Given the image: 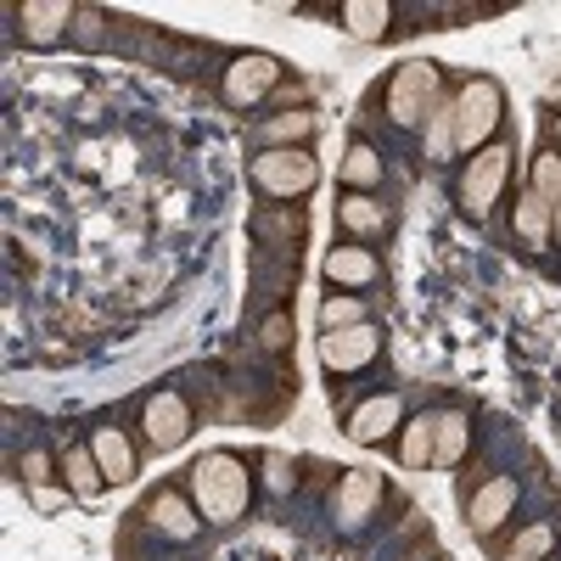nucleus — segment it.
<instances>
[{"label":"nucleus","instance_id":"1","mask_svg":"<svg viewBox=\"0 0 561 561\" xmlns=\"http://www.w3.org/2000/svg\"><path fill=\"white\" fill-rule=\"evenodd\" d=\"M248 500H253V472L237 455H203L192 466V505L203 511V523H237L248 517Z\"/></svg>","mask_w":561,"mask_h":561},{"label":"nucleus","instance_id":"2","mask_svg":"<svg viewBox=\"0 0 561 561\" xmlns=\"http://www.w3.org/2000/svg\"><path fill=\"white\" fill-rule=\"evenodd\" d=\"M500 118H505V90L494 79H466L455 90V147L466 158H478L483 147H494V135H500Z\"/></svg>","mask_w":561,"mask_h":561},{"label":"nucleus","instance_id":"3","mask_svg":"<svg viewBox=\"0 0 561 561\" xmlns=\"http://www.w3.org/2000/svg\"><path fill=\"white\" fill-rule=\"evenodd\" d=\"M314 180H320V163L309 147H264L253 158V185L264 197H280V203H293L304 192H314Z\"/></svg>","mask_w":561,"mask_h":561},{"label":"nucleus","instance_id":"4","mask_svg":"<svg viewBox=\"0 0 561 561\" xmlns=\"http://www.w3.org/2000/svg\"><path fill=\"white\" fill-rule=\"evenodd\" d=\"M438 96H444L438 62H404L388 79V118L393 124H427V113L438 107Z\"/></svg>","mask_w":561,"mask_h":561},{"label":"nucleus","instance_id":"5","mask_svg":"<svg viewBox=\"0 0 561 561\" xmlns=\"http://www.w3.org/2000/svg\"><path fill=\"white\" fill-rule=\"evenodd\" d=\"M511 147H483L478 158H466V169H460V208L472 214V219H489L494 214V203H500V192H505V180H511Z\"/></svg>","mask_w":561,"mask_h":561},{"label":"nucleus","instance_id":"6","mask_svg":"<svg viewBox=\"0 0 561 561\" xmlns=\"http://www.w3.org/2000/svg\"><path fill=\"white\" fill-rule=\"evenodd\" d=\"M377 354H382V332L370 320L343 325V332H320V365L332 370V377H354V370H365Z\"/></svg>","mask_w":561,"mask_h":561},{"label":"nucleus","instance_id":"7","mask_svg":"<svg viewBox=\"0 0 561 561\" xmlns=\"http://www.w3.org/2000/svg\"><path fill=\"white\" fill-rule=\"evenodd\" d=\"M140 427H147V444L158 455H169V449H180L185 438H192V404H185L174 388H163V393L147 399V410H140Z\"/></svg>","mask_w":561,"mask_h":561},{"label":"nucleus","instance_id":"8","mask_svg":"<svg viewBox=\"0 0 561 561\" xmlns=\"http://www.w3.org/2000/svg\"><path fill=\"white\" fill-rule=\"evenodd\" d=\"M275 84H280V62L264 57V51H248L225 68V102L230 107H259Z\"/></svg>","mask_w":561,"mask_h":561},{"label":"nucleus","instance_id":"9","mask_svg":"<svg viewBox=\"0 0 561 561\" xmlns=\"http://www.w3.org/2000/svg\"><path fill=\"white\" fill-rule=\"evenodd\" d=\"M404 427V399L399 393H377V399H365L354 415H348V444H359V449H377V444H388L393 433Z\"/></svg>","mask_w":561,"mask_h":561},{"label":"nucleus","instance_id":"10","mask_svg":"<svg viewBox=\"0 0 561 561\" xmlns=\"http://www.w3.org/2000/svg\"><path fill=\"white\" fill-rule=\"evenodd\" d=\"M377 500H382V472H365V466L343 472L337 489H332V517H337V528H359L370 511H377Z\"/></svg>","mask_w":561,"mask_h":561},{"label":"nucleus","instance_id":"11","mask_svg":"<svg viewBox=\"0 0 561 561\" xmlns=\"http://www.w3.org/2000/svg\"><path fill=\"white\" fill-rule=\"evenodd\" d=\"M511 511H517V478H489L478 494H466V528L478 539H489L505 528Z\"/></svg>","mask_w":561,"mask_h":561},{"label":"nucleus","instance_id":"12","mask_svg":"<svg viewBox=\"0 0 561 561\" xmlns=\"http://www.w3.org/2000/svg\"><path fill=\"white\" fill-rule=\"evenodd\" d=\"M147 523H152L158 534H169V539H197V534H203V511L185 500L180 489H158V494L147 500Z\"/></svg>","mask_w":561,"mask_h":561},{"label":"nucleus","instance_id":"13","mask_svg":"<svg viewBox=\"0 0 561 561\" xmlns=\"http://www.w3.org/2000/svg\"><path fill=\"white\" fill-rule=\"evenodd\" d=\"M23 39L28 45H57L62 34H68V23H73V7L68 0H23Z\"/></svg>","mask_w":561,"mask_h":561},{"label":"nucleus","instance_id":"14","mask_svg":"<svg viewBox=\"0 0 561 561\" xmlns=\"http://www.w3.org/2000/svg\"><path fill=\"white\" fill-rule=\"evenodd\" d=\"M377 275H382L377 253L359 248V242H348V248H332V253H325V280H332V287H370Z\"/></svg>","mask_w":561,"mask_h":561},{"label":"nucleus","instance_id":"15","mask_svg":"<svg viewBox=\"0 0 561 561\" xmlns=\"http://www.w3.org/2000/svg\"><path fill=\"white\" fill-rule=\"evenodd\" d=\"M511 230H517V242H523L528 253H545V248H550V203L534 192V185H528V192L517 197V214H511Z\"/></svg>","mask_w":561,"mask_h":561},{"label":"nucleus","instance_id":"16","mask_svg":"<svg viewBox=\"0 0 561 561\" xmlns=\"http://www.w3.org/2000/svg\"><path fill=\"white\" fill-rule=\"evenodd\" d=\"M90 455H96L107 483H129L135 478V449H129V438L118 427H96V433H90Z\"/></svg>","mask_w":561,"mask_h":561},{"label":"nucleus","instance_id":"17","mask_svg":"<svg viewBox=\"0 0 561 561\" xmlns=\"http://www.w3.org/2000/svg\"><path fill=\"white\" fill-rule=\"evenodd\" d=\"M343 28L354 34V39H388V28H393V7L388 0H343Z\"/></svg>","mask_w":561,"mask_h":561},{"label":"nucleus","instance_id":"18","mask_svg":"<svg viewBox=\"0 0 561 561\" xmlns=\"http://www.w3.org/2000/svg\"><path fill=\"white\" fill-rule=\"evenodd\" d=\"M62 478H68V494L73 500H102V489H107V478H102L96 455H90V444H73L62 455Z\"/></svg>","mask_w":561,"mask_h":561},{"label":"nucleus","instance_id":"19","mask_svg":"<svg viewBox=\"0 0 561 561\" xmlns=\"http://www.w3.org/2000/svg\"><path fill=\"white\" fill-rule=\"evenodd\" d=\"M421 147H427L433 163L460 158V147H455V96H438V107L427 113V124H421Z\"/></svg>","mask_w":561,"mask_h":561},{"label":"nucleus","instance_id":"20","mask_svg":"<svg viewBox=\"0 0 561 561\" xmlns=\"http://www.w3.org/2000/svg\"><path fill=\"white\" fill-rule=\"evenodd\" d=\"M466 444H472V421H466L460 410L438 415V438H433V466L438 472H449V466L466 460Z\"/></svg>","mask_w":561,"mask_h":561},{"label":"nucleus","instance_id":"21","mask_svg":"<svg viewBox=\"0 0 561 561\" xmlns=\"http://www.w3.org/2000/svg\"><path fill=\"white\" fill-rule=\"evenodd\" d=\"M433 438H438V421H427V415H415L399 427V460L410 472H427L433 466Z\"/></svg>","mask_w":561,"mask_h":561},{"label":"nucleus","instance_id":"22","mask_svg":"<svg viewBox=\"0 0 561 561\" xmlns=\"http://www.w3.org/2000/svg\"><path fill=\"white\" fill-rule=\"evenodd\" d=\"M337 219H343L348 237H377V230L388 225V208H382L377 197H365V192H348V197L337 203Z\"/></svg>","mask_w":561,"mask_h":561},{"label":"nucleus","instance_id":"23","mask_svg":"<svg viewBox=\"0 0 561 561\" xmlns=\"http://www.w3.org/2000/svg\"><path fill=\"white\" fill-rule=\"evenodd\" d=\"M259 135H264V147H309V135H314V113H304V107L275 113Z\"/></svg>","mask_w":561,"mask_h":561},{"label":"nucleus","instance_id":"24","mask_svg":"<svg viewBox=\"0 0 561 561\" xmlns=\"http://www.w3.org/2000/svg\"><path fill=\"white\" fill-rule=\"evenodd\" d=\"M343 185H348V192H365V197H370V185H382V158H377V147L354 140L348 158H343Z\"/></svg>","mask_w":561,"mask_h":561},{"label":"nucleus","instance_id":"25","mask_svg":"<svg viewBox=\"0 0 561 561\" xmlns=\"http://www.w3.org/2000/svg\"><path fill=\"white\" fill-rule=\"evenodd\" d=\"M359 320H365V304L348 293H332L320 304V332H343V325H359Z\"/></svg>","mask_w":561,"mask_h":561},{"label":"nucleus","instance_id":"26","mask_svg":"<svg viewBox=\"0 0 561 561\" xmlns=\"http://www.w3.org/2000/svg\"><path fill=\"white\" fill-rule=\"evenodd\" d=\"M528 185H534V192L550 203V214H556V208H561V152H539V158H534V180H528Z\"/></svg>","mask_w":561,"mask_h":561},{"label":"nucleus","instance_id":"27","mask_svg":"<svg viewBox=\"0 0 561 561\" xmlns=\"http://www.w3.org/2000/svg\"><path fill=\"white\" fill-rule=\"evenodd\" d=\"M550 545H556V534H550L545 523H534V528L517 534V545H511L505 556H511V561H550Z\"/></svg>","mask_w":561,"mask_h":561},{"label":"nucleus","instance_id":"28","mask_svg":"<svg viewBox=\"0 0 561 561\" xmlns=\"http://www.w3.org/2000/svg\"><path fill=\"white\" fill-rule=\"evenodd\" d=\"M259 343H264L270 354H280V348H287V343H293V314H287V309H275V314L259 325Z\"/></svg>","mask_w":561,"mask_h":561},{"label":"nucleus","instance_id":"29","mask_svg":"<svg viewBox=\"0 0 561 561\" xmlns=\"http://www.w3.org/2000/svg\"><path fill=\"white\" fill-rule=\"evenodd\" d=\"M264 483H270L275 494H287V489L298 483V472H293V460H287V455H264Z\"/></svg>","mask_w":561,"mask_h":561},{"label":"nucleus","instance_id":"30","mask_svg":"<svg viewBox=\"0 0 561 561\" xmlns=\"http://www.w3.org/2000/svg\"><path fill=\"white\" fill-rule=\"evenodd\" d=\"M18 472H23V483H45V478H51V455H45V449H28L23 460H18Z\"/></svg>","mask_w":561,"mask_h":561},{"label":"nucleus","instance_id":"31","mask_svg":"<svg viewBox=\"0 0 561 561\" xmlns=\"http://www.w3.org/2000/svg\"><path fill=\"white\" fill-rule=\"evenodd\" d=\"M34 505H39V511H57V505H62V494L39 483V489H34Z\"/></svg>","mask_w":561,"mask_h":561},{"label":"nucleus","instance_id":"32","mask_svg":"<svg viewBox=\"0 0 561 561\" xmlns=\"http://www.w3.org/2000/svg\"><path fill=\"white\" fill-rule=\"evenodd\" d=\"M550 242H561V208L550 214Z\"/></svg>","mask_w":561,"mask_h":561},{"label":"nucleus","instance_id":"33","mask_svg":"<svg viewBox=\"0 0 561 561\" xmlns=\"http://www.w3.org/2000/svg\"><path fill=\"white\" fill-rule=\"evenodd\" d=\"M556 135H561V118H556Z\"/></svg>","mask_w":561,"mask_h":561},{"label":"nucleus","instance_id":"34","mask_svg":"<svg viewBox=\"0 0 561 561\" xmlns=\"http://www.w3.org/2000/svg\"><path fill=\"white\" fill-rule=\"evenodd\" d=\"M500 561H511V556H500Z\"/></svg>","mask_w":561,"mask_h":561},{"label":"nucleus","instance_id":"35","mask_svg":"<svg viewBox=\"0 0 561 561\" xmlns=\"http://www.w3.org/2000/svg\"><path fill=\"white\" fill-rule=\"evenodd\" d=\"M550 561H556V556H550Z\"/></svg>","mask_w":561,"mask_h":561}]
</instances>
